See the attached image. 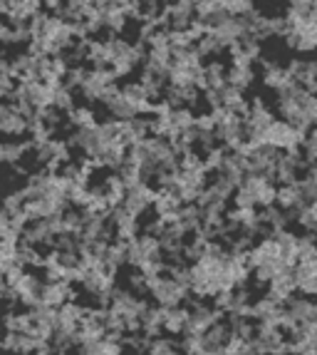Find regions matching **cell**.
<instances>
[{"mask_svg":"<svg viewBox=\"0 0 317 355\" xmlns=\"http://www.w3.org/2000/svg\"><path fill=\"white\" fill-rule=\"evenodd\" d=\"M278 182L265 174H246L233 194V204L243 209H265L275 204Z\"/></svg>","mask_w":317,"mask_h":355,"instance_id":"6da1fadb","label":"cell"},{"mask_svg":"<svg viewBox=\"0 0 317 355\" xmlns=\"http://www.w3.org/2000/svg\"><path fill=\"white\" fill-rule=\"evenodd\" d=\"M307 132L300 130L298 125H293L290 119L275 117L271 125L265 127V132L258 137V142L271 144V147L280 149V152H298L302 144H305Z\"/></svg>","mask_w":317,"mask_h":355,"instance_id":"7a4b0ae2","label":"cell"},{"mask_svg":"<svg viewBox=\"0 0 317 355\" xmlns=\"http://www.w3.org/2000/svg\"><path fill=\"white\" fill-rule=\"evenodd\" d=\"M149 286V293H152V298L158 303V306H181L183 301L188 298V293H191V288L188 286H183L179 279H174V276H158V279H152L147 281Z\"/></svg>","mask_w":317,"mask_h":355,"instance_id":"3957f363","label":"cell"},{"mask_svg":"<svg viewBox=\"0 0 317 355\" xmlns=\"http://www.w3.org/2000/svg\"><path fill=\"white\" fill-rule=\"evenodd\" d=\"M161 254H164L161 239L154 236V234H147V236L132 239L129 241V263L136 268H141L149 261H161Z\"/></svg>","mask_w":317,"mask_h":355,"instance_id":"277c9868","label":"cell"},{"mask_svg":"<svg viewBox=\"0 0 317 355\" xmlns=\"http://www.w3.org/2000/svg\"><path fill=\"white\" fill-rule=\"evenodd\" d=\"M295 281H298V293L317 298V254L295 263Z\"/></svg>","mask_w":317,"mask_h":355,"instance_id":"5b68a950","label":"cell"},{"mask_svg":"<svg viewBox=\"0 0 317 355\" xmlns=\"http://www.w3.org/2000/svg\"><path fill=\"white\" fill-rule=\"evenodd\" d=\"M15 296H18L20 303H25L28 308L42 303V284L33 276V273H23V279L15 284Z\"/></svg>","mask_w":317,"mask_h":355,"instance_id":"8992f818","label":"cell"},{"mask_svg":"<svg viewBox=\"0 0 317 355\" xmlns=\"http://www.w3.org/2000/svg\"><path fill=\"white\" fill-rule=\"evenodd\" d=\"M75 293L70 288V281H47L42 286V303L45 306H53V308H60L65 306L67 301H72Z\"/></svg>","mask_w":317,"mask_h":355,"instance_id":"52a82bcc","label":"cell"},{"mask_svg":"<svg viewBox=\"0 0 317 355\" xmlns=\"http://www.w3.org/2000/svg\"><path fill=\"white\" fill-rule=\"evenodd\" d=\"M186 323H188V308L186 306H169L166 308V320H164L166 333H171V336H183Z\"/></svg>","mask_w":317,"mask_h":355,"instance_id":"ba28073f","label":"cell"},{"mask_svg":"<svg viewBox=\"0 0 317 355\" xmlns=\"http://www.w3.org/2000/svg\"><path fill=\"white\" fill-rule=\"evenodd\" d=\"M30 147H33L30 142H0V157H3V162L18 164L25 154H28Z\"/></svg>","mask_w":317,"mask_h":355,"instance_id":"9c48e42d","label":"cell"},{"mask_svg":"<svg viewBox=\"0 0 317 355\" xmlns=\"http://www.w3.org/2000/svg\"><path fill=\"white\" fill-rule=\"evenodd\" d=\"M70 117H72V122H75L77 127H92V125H97L94 122V114H92V110H72L70 112Z\"/></svg>","mask_w":317,"mask_h":355,"instance_id":"30bf717a","label":"cell"},{"mask_svg":"<svg viewBox=\"0 0 317 355\" xmlns=\"http://www.w3.org/2000/svg\"><path fill=\"white\" fill-rule=\"evenodd\" d=\"M0 162H3V157H0Z\"/></svg>","mask_w":317,"mask_h":355,"instance_id":"8fae6325","label":"cell"},{"mask_svg":"<svg viewBox=\"0 0 317 355\" xmlns=\"http://www.w3.org/2000/svg\"><path fill=\"white\" fill-rule=\"evenodd\" d=\"M60 355H65V353H60Z\"/></svg>","mask_w":317,"mask_h":355,"instance_id":"7c38bea8","label":"cell"}]
</instances>
